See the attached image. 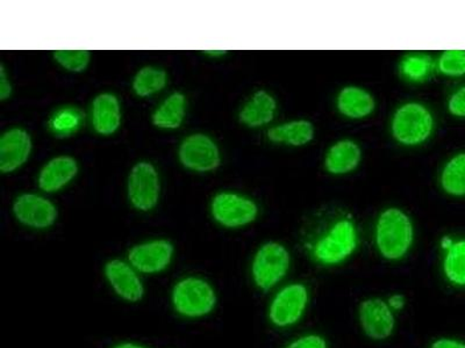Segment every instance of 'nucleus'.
<instances>
[{
	"instance_id": "1",
	"label": "nucleus",
	"mask_w": 465,
	"mask_h": 348,
	"mask_svg": "<svg viewBox=\"0 0 465 348\" xmlns=\"http://www.w3.org/2000/svg\"><path fill=\"white\" fill-rule=\"evenodd\" d=\"M170 309L186 322H201L217 312L219 293L215 285L199 275L177 277L168 293Z\"/></svg>"
},
{
	"instance_id": "2",
	"label": "nucleus",
	"mask_w": 465,
	"mask_h": 348,
	"mask_svg": "<svg viewBox=\"0 0 465 348\" xmlns=\"http://www.w3.org/2000/svg\"><path fill=\"white\" fill-rule=\"evenodd\" d=\"M412 222L401 210L391 208L378 218L376 244L380 254L388 260H401L412 246Z\"/></svg>"
},
{
	"instance_id": "3",
	"label": "nucleus",
	"mask_w": 465,
	"mask_h": 348,
	"mask_svg": "<svg viewBox=\"0 0 465 348\" xmlns=\"http://www.w3.org/2000/svg\"><path fill=\"white\" fill-rule=\"evenodd\" d=\"M291 256L281 243L263 244L252 256L251 264L252 283L260 292L269 293L280 287L288 276Z\"/></svg>"
},
{
	"instance_id": "4",
	"label": "nucleus",
	"mask_w": 465,
	"mask_h": 348,
	"mask_svg": "<svg viewBox=\"0 0 465 348\" xmlns=\"http://www.w3.org/2000/svg\"><path fill=\"white\" fill-rule=\"evenodd\" d=\"M310 289L302 283H291L278 287L270 298L267 316L277 329H289L298 324L309 308Z\"/></svg>"
},
{
	"instance_id": "5",
	"label": "nucleus",
	"mask_w": 465,
	"mask_h": 348,
	"mask_svg": "<svg viewBox=\"0 0 465 348\" xmlns=\"http://www.w3.org/2000/svg\"><path fill=\"white\" fill-rule=\"evenodd\" d=\"M106 287L123 304H140L147 296L145 277L127 259L114 258L103 266Z\"/></svg>"
},
{
	"instance_id": "6",
	"label": "nucleus",
	"mask_w": 465,
	"mask_h": 348,
	"mask_svg": "<svg viewBox=\"0 0 465 348\" xmlns=\"http://www.w3.org/2000/svg\"><path fill=\"white\" fill-rule=\"evenodd\" d=\"M174 246L164 238L145 240L132 246L127 260L144 277L164 275L173 266Z\"/></svg>"
},
{
	"instance_id": "7",
	"label": "nucleus",
	"mask_w": 465,
	"mask_h": 348,
	"mask_svg": "<svg viewBox=\"0 0 465 348\" xmlns=\"http://www.w3.org/2000/svg\"><path fill=\"white\" fill-rule=\"evenodd\" d=\"M357 247V232L351 221L336 223L314 247L315 258L326 266H334L349 258Z\"/></svg>"
},
{
	"instance_id": "8",
	"label": "nucleus",
	"mask_w": 465,
	"mask_h": 348,
	"mask_svg": "<svg viewBox=\"0 0 465 348\" xmlns=\"http://www.w3.org/2000/svg\"><path fill=\"white\" fill-rule=\"evenodd\" d=\"M433 130V116L420 103H406L394 115V138L406 145H417L430 138Z\"/></svg>"
},
{
	"instance_id": "9",
	"label": "nucleus",
	"mask_w": 465,
	"mask_h": 348,
	"mask_svg": "<svg viewBox=\"0 0 465 348\" xmlns=\"http://www.w3.org/2000/svg\"><path fill=\"white\" fill-rule=\"evenodd\" d=\"M211 214L220 226L236 229L254 222L259 208L251 198L234 193H220L212 200Z\"/></svg>"
},
{
	"instance_id": "10",
	"label": "nucleus",
	"mask_w": 465,
	"mask_h": 348,
	"mask_svg": "<svg viewBox=\"0 0 465 348\" xmlns=\"http://www.w3.org/2000/svg\"><path fill=\"white\" fill-rule=\"evenodd\" d=\"M361 329L373 342H384L391 337L396 329V313L384 298L371 297L359 306Z\"/></svg>"
},
{
	"instance_id": "11",
	"label": "nucleus",
	"mask_w": 465,
	"mask_h": 348,
	"mask_svg": "<svg viewBox=\"0 0 465 348\" xmlns=\"http://www.w3.org/2000/svg\"><path fill=\"white\" fill-rule=\"evenodd\" d=\"M160 180L151 163L136 164L128 180V198L133 206L141 211H149L159 202Z\"/></svg>"
},
{
	"instance_id": "12",
	"label": "nucleus",
	"mask_w": 465,
	"mask_h": 348,
	"mask_svg": "<svg viewBox=\"0 0 465 348\" xmlns=\"http://www.w3.org/2000/svg\"><path fill=\"white\" fill-rule=\"evenodd\" d=\"M14 214L23 226L35 230L48 229L57 218L56 207L36 194H23L16 198Z\"/></svg>"
},
{
	"instance_id": "13",
	"label": "nucleus",
	"mask_w": 465,
	"mask_h": 348,
	"mask_svg": "<svg viewBox=\"0 0 465 348\" xmlns=\"http://www.w3.org/2000/svg\"><path fill=\"white\" fill-rule=\"evenodd\" d=\"M180 160L185 168L193 171L209 172L219 167V149L209 136L191 135L181 144Z\"/></svg>"
},
{
	"instance_id": "14",
	"label": "nucleus",
	"mask_w": 465,
	"mask_h": 348,
	"mask_svg": "<svg viewBox=\"0 0 465 348\" xmlns=\"http://www.w3.org/2000/svg\"><path fill=\"white\" fill-rule=\"evenodd\" d=\"M32 142L28 132L15 128L0 139V171L14 172L26 163L31 153Z\"/></svg>"
},
{
	"instance_id": "15",
	"label": "nucleus",
	"mask_w": 465,
	"mask_h": 348,
	"mask_svg": "<svg viewBox=\"0 0 465 348\" xmlns=\"http://www.w3.org/2000/svg\"><path fill=\"white\" fill-rule=\"evenodd\" d=\"M77 171L76 160L72 157H56L41 169L39 179H37L39 188L47 193L56 192L68 185L76 176Z\"/></svg>"
},
{
	"instance_id": "16",
	"label": "nucleus",
	"mask_w": 465,
	"mask_h": 348,
	"mask_svg": "<svg viewBox=\"0 0 465 348\" xmlns=\"http://www.w3.org/2000/svg\"><path fill=\"white\" fill-rule=\"evenodd\" d=\"M120 103L111 93L99 94L93 103V124L101 135H112L120 126Z\"/></svg>"
},
{
	"instance_id": "17",
	"label": "nucleus",
	"mask_w": 465,
	"mask_h": 348,
	"mask_svg": "<svg viewBox=\"0 0 465 348\" xmlns=\"http://www.w3.org/2000/svg\"><path fill=\"white\" fill-rule=\"evenodd\" d=\"M276 110L277 103L272 95L265 91H259L241 110L240 120L248 127L264 126L275 118Z\"/></svg>"
},
{
	"instance_id": "18",
	"label": "nucleus",
	"mask_w": 465,
	"mask_h": 348,
	"mask_svg": "<svg viewBox=\"0 0 465 348\" xmlns=\"http://www.w3.org/2000/svg\"><path fill=\"white\" fill-rule=\"evenodd\" d=\"M338 109L348 118L363 119L375 110V102L367 91L351 86L339 94Z\"/></svg>"
},
{
	"instance_id": "19",
	"label": "nucleus",
	"mask_w": 465,
	"mask_h": 348,
	"mask_svg": "<svg viewBox=\"0 0 465 348\" xmlns=\"http://www.w3.org/2000/svg\"><path fill=\"white\" fill-rule=\"evenodd\" d=\"M361 149L352 140H341L328 151L325 165L328 172L344 174L352 171L359 165Z\"/></svg>"
},
{
	"instance_id": "20",
	"label": "nucleus",
	"mask_w": 465,
	"mask_h": 348,
	"mask_svg": "<svg viewBox=\"0 0 465 348\" xmlns=\"http://www.w3.org/2000/svg\"><path fill=\"white\" fill-rule=\"evenodd\" d=\"M314 130L309 121H292L273 127L268 131V138L272 142L286 143L299 147L312 140Z\"/></svg>"
},
{
	"instance_id": "21",
	"label": "nucleus",
	"mask_w": 465,
	"mask_h": 348,
	"mask_svg": "<svg viewBox=\"0 0 465 348\" xmlns=\"http://www.w3.org/2000/svg\"><path fill=\"white\" fill-rule=\"evenodd\" d=\"M186 101L184 94L173 93L161 103L153 115V122L163 130H176L180 127L185 115Z\"/></svg>"
},
{
	"instance_id": "22",
	"label": "nucleus",
	"mask_w": 465,
	"mask_h": 348,
	"mask_svg": "<svg viewBox=\"0 0 465 348\" xmlns=\"http://www.w3.org/2000/svg\"><path fill=\"white\" fill-rule=\"evenodd\" d=\"M443 272L450 283L465 287V240L452 244L447 251Z\"/></svg>"
},
{
	"instance_id": "23",
	"label": "nucleus",
	"mask_w": 465,
	"mask_h": 348,
	"mask_svg": "<svg viewBox=\"0 0 465 348\" xmlns=\"http://www.w3.org/2000/svg\"><path fill=\"white\" fill-rule=\"evenodd\" d=\"M168 82L164 70L151 68L141 69L133 81V90L139 97H148L163 90Z\"/></svg>"
},
{
	"instance_id": "24",
	"label": "nucleus",
	"mask_w": 465,
	"mask_h": 348,
	"mask_svg": "<svg viewBox=\"0 0 465 348\" xmlns=\"http://www.w3.org/2000/svg\"><path fill=\"white\" fill-rule=\"evenodd\" d=\"M442 188L451 196H465V153H460L446 165L442 172Z\"/></svg>"
},
{
	"instance_id": "25",
	"label": "nucleus",
	"mask_w": 465,
	"mask_h": 348,
	"mask_svg": "<svg viewBox=\"0 0 465 348\" xmlns=\"http://www.w3.org/2000/svg\"><path fill=\"white\" fill-rule=\"evenodd\" d=\"M82 115L76 109H64L58 111L53 116L51 127L58 136H69L80 128Z\"/></svg>"
},
{
	"instance_id": "26",
	"label": "nucleus",
	"mask_w": 465,
	"mask_h": 348,
	"mask_svg": "<svg viewBox=\"0 0 465 348\" xmlns=\"http://www.w3.org/2000/svg\"><path fill=\"white\" fill-rule=\"evenodd\" d=\"M431 70V60L426 55H411L401 63L404 76L412 81H422L429 76Z\"/></svg>"
},
{
	"instance_id": "27",
	"label": "nucleus",
	"mask_w": 465,
	"mask_h": 348,
	"mask_svg": "<svg viewBox=\"0 0 465 348\" xmlns=\"http://www.w3.org/2000/svg\"><path fill=\"white\" fill-rule=\"evenodd\" d=\"M54 58L69 72H81L89 64L90 53L84 51H58L54 53Z\"/></svg>"
},
{
	"instance_id": "28",
	"label": "nucleus",
	"mask_w": 465,
	"mask_h": 348,
	"mask_svg": "<svg viewBox=\"0 0 465 348\" xmlns=\"http://www.w3.org/2000/svg\"><path fill=\"white\" fill-rule=\"evenodd\" d=\"M439 69L447 76H463L465 74V51L444 52L440 57Z\"/></svg>"
},
{
	"instance_id": "29",
	"label": "nucleus",
	"mask_w": 465,
	"mask_h": 348,
	"mask_svg": "<svg viewBox=\"0 0 465 348\" xmlns=\"http://www.w3.org/2000/svg\"><path fill=\"white\" fill-rule=\"evenodd\" d=\"M283 348H330L323 335L319 334H306L299 335L293 341L286 343Z\"/></svg>"
},
{
	"instance_id": "30",
	"label": "nucleus",
	"mask_w": 465,
	"mask_h": 348,
	"mask_svg": "<svg viewBox=\"0 0 465 348\" xmlns=\"http://www.w3.org/2000/svg\"><path fill=\"white\" fill-rule=\"evenodd\" d=\"M450 111L451 114L456 116H465V86L460 87L451 95L450 101Z\"/></svg>"
},
{
	"instance_id": "31",
	"label": "nucleus",
	"mask_w": 465,
	"mask_h": 348,
	"mask_svg": "<svg viewBox=\"0 0 465 348\" xmlns=\"http://www.w3.org/2000/svg\"><path fill=\"white\" fill-rule=\"evenodd\" d=\"M430 348H465V343L454 338L436 339Z\"/></svg>"
},
{
	"instance_id": "32",
	"label": "nucleus",
	"mask_w": 465,
	"mask_h": 348,
	"mask_svg": "<svg viewBox=\"0 0 465 348\" xmlns=\"http://www.w3.org/2000/svg\"><path fill=\"white\" fill-rule=\"evenodd\" d=\"M12 92V87L10 82L7 81L5 69L4 66H0V101H5L10 97Z\"/></svg>"
},
{
	"instance_id": "33",
	"label": "nucleus",
	"mask_w": 465,
	"mask_h": 348,
	"mask_svg": "<svg viewBox=\"0 0 465 348\" xmlns=\"http://www.w3.org/2000/svg\"><path fill=\"white\" fill-rule=\"evenodd\" d=\"M386 302H388L390 308H391L394 313L401 312L406 305V298L404 295H401V294H393V295L389 296Z\"/></svg>"
},
{
	"instance_id": "34",
	"label": "nucleus",
	"mask_w": 465,
	"mask_h": 348,
	"mask_svg": "<svg viewBox=\"0 0 465 348\" xmlns=\"http://www.w3.org/2000/svg\"><path fill=\"white\" fill-rule=\"evenodd\" d=\"M109 348H153L152 346L147 345L143 342L132 341V339H124V341H119L112 345Z\"/></svg>"
},
{
	"instance_id": "35",
	"label": "nucleus",
	"mask_w": 465,
	"mask_h": 348,
	"mask_svg": "<svg viewBox=\"0 0 465 348\" xmlns=\"http://www.w3.org/2000/svg\"><path fill=\"white\" fill-rule=\"evenodd\" d=\"M452 244H454V242H452V240L450 237H444L441 242L442 247L444 248V250L447 251L450 250Z\"/></svg>"
},
{
	"instance_id": "36",
	"label": "nucleus",
	"mask_w": 465,
	"mask_h": 348,
	"mask_svg": "<svg viewBox=\"0 0 465 348\" xmlns=\"http://www.w3.org/2000/svg\"><path fill=\"white\" fill-rule=\"evenodd\" d=\"M206 53H209V55H211V56H220V55H223V53H225V52H223V51H207Z\"/></svg>"
}]
</instances>
